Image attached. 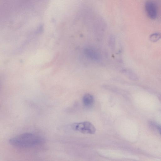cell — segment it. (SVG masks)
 <instances>
[{
    "mask_svg": "<svg viewBox=\"0 0 161 161\" xmlns=\"http://www.w3.org/2000/svg\"><path fill=\"white\" fill-rule=\"evenodd\" d=\"M42 137L31 133H26L20 135L10 139L9 143L14 146L23 148L34 147L44 143Z\"/></svg>",
    "mask_w": 161,
    "mask_h": 161,
    "instance_id": "1",
    "label": "cell"
},
{
    "mask_svg": "<svg viewBox=\"0 0 161 161\" xmlns=\"http://www.w3.org/2000/svg\"><path fill=\"white\" fill-rule=\"evenodd\" d=\"M72 126L74 130L85 134H93L96 131L94 126L88 121L75 123Z\"/></svg>",
    "mask_w": 161,
    "mask_h": 161,
    "instance_id": "2",
    "label": "cell"
},
{
    "mask_svg": "<svg viewBox=\"0 0 161 161\" xmlns=\"http://www.w3.org/2000/svg\"><path fill=\"white\" fill-rule=\"evenodd\" d=\"M145 8L148 17L152 20L155 19L157 16V8L155 3L152 0L147 1L145 5Z\"/></svg>",
    "mask_w": 161,
    "mask_h": 161,
    "instance_id": "3",
    "label": "cell"
},
{
    "mask_svg": "<svg viewBox=\"0 0 161 161\" xmlns=\"http://www.w3.org/2000/svg\"><path fill=\"white\" fill-rule=\"evenodd\" d=\"M84 53L87 57L94 60H98L101 57L100 54L97 51L92 48L85 49Z\"/></svg>",
    "mask_w": 161,
    "mask_h": 161,
    "instance_id": "4",
    "label": "cell"
},
{
    "mask_svg": "<svg viewBox=\"0 0 161 161\" xmlns=\"http://www.w3.org/2000/svg\"><path fill=\"white\" fill-rule=\"evenodd\" d=\"M83 100L84 105L87 107L91 106L94 102L93 96L88 93L85 94L84 96Z\"/></svg>",
    "mask_w": 161,
    "mask_h": 161,
    "instance_id": "5",
    "label": "cell"
},
{
    "mask_svg": "<svg viewBox=\"0 0 161 161\" xmlns=\"http://www.w3.org/2000/svg\"><path fill=\"white\" fill-rule=\"evenodd\" d=\"M121 72L131 80H136L138 79L136 75L130 70L124 69Z\"/></svg>",
    "mask_w": 161,
    "mask_h": 161,
    "instance_id": "6",
    "label": "cell"
},
{
    "mask_svg": "<svg viewBox=\"0 0 161 161\" xmlns=\"http://www.w3.org/2000/svg\"><path fill=\"white\" fill-rule=\"evenodd\" d=\"M149 39L152 42H156L161 39V34L159 33L153 34L150 36Z\"/></svg>",
    "mask_w": 161,
    "mask_h": 161,
    "instance_id": "7",
    "label": "cell"
},
{
    "mask_svg": "<svg viewBox=\"0 0 161 161\" xmlns=\"http://www.w3.org/2000/svg\"><path fill=\"white\" fill-rule=\"evenodd\" d=\"M115 39L114 37L113 36H111L109 40V44L112 50H114L115 49Z\"/></svg>",
    "mask_w": 161,
    "mask_h": 161,
    "instance_id": "8",
    "label": "cell"
}]
</instances>
